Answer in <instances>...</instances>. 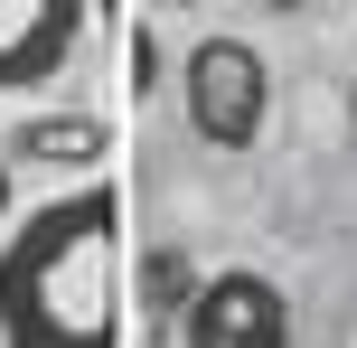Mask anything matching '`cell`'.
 <instances>
[{"label":"cell","mask_w":357,"mask_h":348,"mask_svg":"<svg viewBox=\"0 0 357 348\" xmlns=\"http://www.w3.org/2000/svg\"><path fill=\"white\" fill-rule=\"evenodd\" d=\"M0 348H123V198L104 179L66 188L10 226Z\"/></svg>","instance_id":"1"},{"label":"cell","mask_w":357,"mask_h":348,"mask_svg":"<svg viewBox=\"0 0 357 348\" xmlns=\"http://www.w3.org/2000/svg\"><path fill=\"white\" fill-rule=\"evenodd\" d=\"M178 94H188V132L216 151H254L273 113V66L245 47V38H197L188 66H178Z\"/></svg>","instance_id":"2"},{"label":"cell","mask_w":357,"mask_h":348,"mask_svg":"<svg viewBox=\"0 0 357 348\" xmlns=\"http://www.w3.org/2000/svg\"><path fill=\"white\" fill-rule=\"evenodd\" d=\"M178 339L188 348H291V301L273 292L264 273H216L197 282V301L178 311Z\"/></svg>","instance_id":"3"},{"label":"cell","mask_w":357,"mask_h":348,"mask_svg":"<svg viewBox=\"0 0 357 348\" xmlns=\"http://www.w3.org/2000/svg\"><path fill=\"white\" fill-rule=\"evenodd\" d=\"M75 38H85V10L75 0H0V94L47 85L75 56Z\"/></svg>","instance_id":"4"},{"label":"cell","mask_w":357,"mask_h":348,"mask_svg":"<svg viewBox=\"0 0 357 348\" xmlns=\"http://www.w3.org/2000/svg\"><path fill=\"white\" fill-rule=\"evenodd\" d=\"M19 151H29V160H94V151H104V132H94L85 113H47V123L19 132Z\"/></svg>","instance_id":"5"},{"label":"cell","mask_w":357,"mask_h":348,"mask_svg":"<svg viewBox=\"0 0 357 348\" xmlns=\"http://www.w3.org/2000/svg\"><path fill=\"white\" fill-rule=\"evenodd\" d=\"M0 217H10V160H0Z\"/></svg>","instance_id":"6"}]
</instances>
